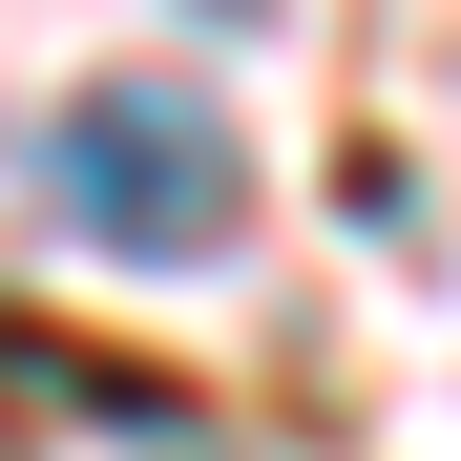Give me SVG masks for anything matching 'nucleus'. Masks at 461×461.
Returning a JSON list of instances; mask_svg holds the SVG:
<instances>
[{"label":"nucleus","instance_id":"1","mask_svg":"<svg viewBox=\"0 0 461 461\" xmlns=\"http://www.w3.org/2000/svg\"><path fill=\"white\" fill-rule=\"evenodd\" d=\"M42 189H63V230H85V252H126V273H189V252H230V210H252L230 105L168 85V63L63 85V105H42Z\"/></svg>","mask_w":461,"mask_h":461}]
</instances>
